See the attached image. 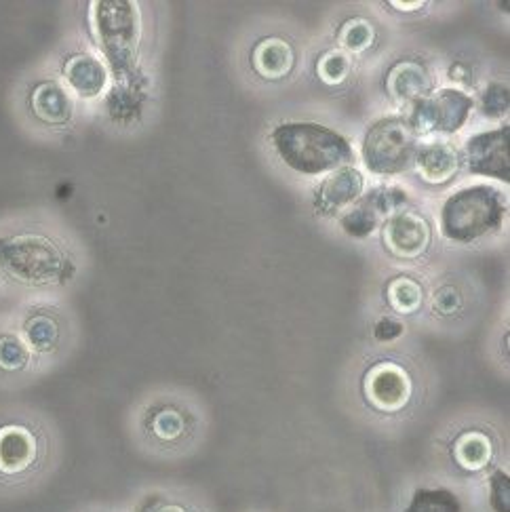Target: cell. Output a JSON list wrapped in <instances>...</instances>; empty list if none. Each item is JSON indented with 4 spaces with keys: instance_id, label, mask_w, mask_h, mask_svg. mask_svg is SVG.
Returning a JSON list of instances; mask_svg holds the SVG:
<instances>
[{
    "instance_id": "ac0fdd59",
    "label": "cell",
    "mask_w": 510,
    "mask_h": 512,
    "mask_svg": "<svg viewBox=\"0 0 510 512\" xmlns=\"http://www.w3.org/2000/svg\"><path fill=\"white\" fill-rule=\"evenodd\" d=\"M32 363V352L19 333H0V373L3 376H19Z\"/></svg>"
},
{
    "instance_id": "484cf974",
    "label": "cell",
    "mask_w": 510,
    "mask_h": 512,
    "mask_svg": "<svg viewBox=\"0 0 510 512\" xmlns=\"http://www.w3.org/2000/svg\"><path fill=\"white\" fill-rule=\"evenodd\" d=\"M348 70H350V62L342 51L327 53L317 66L319 76L323 78L327 85H340L344 78L348 76Z\"/></svg>"
},
{
    "instance_id": "4fadbf2b",
    "label": "cell",
    "mask_w": 510,
    "mask_h": 512,
    "mask_svg": "<svg viewBox=\"0 0 510 512\" xmlns=\"http://www.w3.org/2000/svg\"><path fill=\"white\" fill-rule=\"evenodd\" d=\"M32 112L47 125H66L72 116L70 95L57 83H41L30 97Z\"/></svg>"
},
{
    "instance_id": "83f0119b",
    "label": "cell",
    "mask_w": 510,
    "mask_h": 512,
    "mask_svg": "<svg viewBox=\"0 0 510 512\" xmlns=\"http://www.w3.org/2000/svg\"><path fill=\"white\" fill-rule=\"evenodd\" d=\"M481 108L485 116H502L508 112V89L504 85H489L483 93Z\"/></svg>"
},
{
    "instance_id": "6da1fadb",
    "label": "cell",
    "mask_w": 510,
    "mask_h": 512,
    "mask_svg": "<svg viewBox=\"0 0 510 512\" xmlns=\"http://www.w3.org/2000/svg\"><path fill=\"white\" fill-rule=\"evenodd\" d=\"M270 140L281 159L298 173L319 175L352 161L344 137L317 123H287L272 131Z\"/></svg>"
},
{
    "instance_id": "ffe728a7",
    "label": "cell",
    "mask_w": 510,
    "mask_h": 512,
    "mask_svg": "<svg viewBox=\"0 0 510 512\" xmlns=\"http://www.w3.org/2000/svg\"><path fill=\"white\" fill-rule=\"evenodd\" d=\"M405 512H462V506L449 489H416Z\"/></svg>"
},
{
    "instance_id": "5bb4252c",
    "label": "cell",
    "mask_w": 510,
    "mask_h": 512,
    "mask_svg": "<svg viewBox=\"0 0 510 512\" xmlns=\"http://www.w3.org/2000/svg\"><path fill=\"white\" fill-rule=\"evenodd\" d=\"M19 336H22L32 354H49L60 344L62 327L53 314L45 310H32L22 321Z\"/></svg>"
},
{
    "instance_id": "7c38bea8",
    "label": "cell",
    "mask_w": 510,
    "mask_h": 512,
    "mask_svg": "<svg viewBox=\"0 0 510 512\" xmlns=\"http://www.w3.org/2000/svg\"><path fill=\"white\" fill-rule=\"evenodd\" d=\"M386 87L392 100H397L399 104L418 102L430 91V76L424 66L416 62H399L390 70Z\"/></svg>"
},
{
    "instance_id": "7a4b0ae2",
    "label": "cell",
    "mask_w": 510,
    "mask_h": 512,
    "mask_svg": "<svg viewBox=\"0 0 510 512\" xmlns=\"http://www.w3.org/2000/svg\"><path fill=\"white\" fill-rule=\"evenodd\" d=\"M0 272L13 283L30 287L51 285L68 277L60 247L36 234L0 239Z\"/></svg>"
},
{
    "instance_id": "9a60e30c",
    "label": "cell",
    "mask_w": 510,
    "mask_h": 512,
    "mask_svg": "<svg viewBox=\"0 0 510 512\" xmlns=\"http://www.w3.org/2000/svg\"><path fill=\"white\" fill-rule=\"evenodd\" d=\"M416 163L426 182L443 184L458 171L460 156L449 144L435 142L418 148Z\"/></svg>"
},
{
    "instance_id": "9c48e42d",
    "label": "cell",
    "mask_w": 510,
    "mask_h": 512,
    "mask_svg": "<svg viewBox=\"0 0 510 512\" xmlns=\"http://www.w3.org/2000/svg\"><path fill=\"white\" fill-rule=\"evenodd\" d=\"M367 399L382 411H399L411 397L407 371L395 363H380L367 373Z\"/></svg>"
},
{
    "instance_id": "d4e9b609",
    "label": "cell",
    "mask_w": 510,
    "mask_h": 512,
    "mask_svg": "<svg viewBox=\"0 0 510 512\" xmlns=\"http://www.w3.org/2000/svg\"><path fill=\"white\" fill-rule=\"evenodd\" d=\"M340 41L352 53L365 51L371 45V41H374V28H371L365 19H352V22H348L340 30Z\"/></svg>"
},
{
    "instance_id": "3957f363",
    "label": "cell",
    "mask_w": 510,
    "mask_h": 512,
    "mask_svg": "<svg viewBox=\"0 0 510 512\" xmlns=\"http://www.w3.org/2000/svg\"><path fill=\"white\" fill-rule=\"evenodd\" d=\"M504 213V196L496 188H464L443 205L441 230L449 241L470 243L498 228L504 220Z\"/></svg>"
},
{
    "instance_id": "f1b7e54d",
    "label": "cell",
    "mask_w": 510,
    "mask_h": 512,
    "mask_svg": "<svg viewBox=\"0 0 510 512\" xmlns=\"http://www.w3.org/2000/svg\"><path fill=\"white\" fill-rule=\"evenodd\" d=\"M133 512H190V510L184 504L175 502L167 496L152 494V496H146L144 500L137 502Z\"/></svg>"
},
{
    "instance_id": "44dd1931",
    "label": "cell",
    "mask_w": 510,
    "mask_h": 512,
    "mask_svg": "<svg viewBox=\"0 0 510 512\" xmlns=\"http://www.w3.org/2000/svg\"><path fill=\"white\" fill-rule=\"evenodd\" d=\"M148 432L161 443H171V441H178L184 430H186V422H184V416L180 411H175L171 407H165V409H159L154 411L148 416Z\"/></svg>"
},
{
    "instance_id": "e0dca14e",
    "label": "cell",
    "mask_w": 510,
    "mask_h": 512,
    "mask_svg": "<svg viewBox=\"0 0 510 512\" xmlns=\"http://www.w3.org/2000/svg\"><path fill=\"white\" fill-rule=\"evenodd\" d=\"M253 66L266 78H281L293 66V51L281 38H268L255 47Z\"/></svg>"
},
{
    "instance_id": "4316f807",
    "label": "cell",
    "mask_w": 510,
    "mask_h": 512,
    "mask_svg": "<svg viewBox=\"0 0 510 512\" xmlns=\"http://www.w3.org/2000/svg\"><path fill=\"white\" fill-rule=\"evenodd\" d=\"M489 504H492L496 512L510 510V481L504 470H496L489 477Z\"/></svg>"
},
{
    "instance_id": "5b68a950",
    "label": "cell",
    "mask_w": 510,
    "mask_h": 512,
    "mask_svg": "<svg viewBox=\"0 0 510 512\" xmlns=\"http://www.w3.org/2000/svg\"><path fill=\"white\" fill-rule=\"evenodd\" d=\"M416 137L403 118H384L365 135V165L378 175H395L409 169L420 148Z\"/></svg>"
},
{
    "instance_id": "4dcf8cb0",
    "label": "cell",
    "mask_w": 510,
    "mask_h": 512,
    "mask_svg": "<svg viewBox=\"0 0 510 512\" xmlns=\"http://www.w3.org/2000/svg\"><path fill=\"white\" fill-rule=\"evenodd\" d=\"M401 333H403V325L399 321H395V319H382L376 325L374 336L380 342H390V340H397Z\"/></svg>"
},
{
    "instance_id": "d6a6232c",
    "label": "cell",
    "mask_w": 510,
    "mask_h": 512,
    "mask_svg": "<svg viewBox=\"0 0 510 512\" xmlns=\"http://www.w3.org/2000/svg\"><path fill=\"white\" fill-rule=\"evenodd\" d=\"M392 5H395L397 9H405V11H409V9H418V7H422V3H409V5H403V3H392Z\"/></svg>"
},
{
    "instance_id": "8992f818",
    "label": "cell",
    "mask_w": 510,
    "mask_h": 512,
    "mask_svg": "<svg viewBox=\"0 0 510 512\" xmlns=\"http://www.w3.org/2000/svg\"><path fill=\"white\" fill-rule=\"evenodd\" d=\"M95 28L114 70L125 72L140 38V15L131 3H97Z\"/></svg>"
},
{
    "instance_id": "30bf717a",
    "label": "cell",
    "mask_w": 510,
    "mask_h": 512,
    "mask_svg": "<svg viewBox=\"0 0 510 512\" xmlns=\"http://www.w3.org/2000/svg\"><path fill=\"white\" fill-rule=\"evenodd\" d=\"M384 241L388 249L399 258H418L430 243V228L424 218L411 211H399L388 218L384 228Z\"/></svg>"
},
{
    "instance_id": "2e32d148",
    "label": "cell",
    "mask_w": 510,
    "mask_h": 512,
    "mask_svg": "<svg viewBox=\"0 0 510 512\" xmlns=\"http://www.w3.org/2000/svg\"><path fill=\"white\" fill-rule=\"evenodd\" d=\"M66 78L70 87L83 97H95L100 95L106 87V68L100 62V59H95L91 55H76L72 57L70 62L64 68Z\"/></svg>"
},
{
    "instance_id": "f546056e",
    "label": "cell",
    "mask_w": 510,
    "mask_h": 512,
    "mask_svg": "<svg viewBox=\"0 0 510 512\" xmlns=\"http://www.w3.org/2000/svg\"><path fill=\"white\" fill-rule=\"evenodd\" d=\"M460 306H462L460 293L454 287H443L435 295V310H439L441 314H454L456 310H460Z\"/></svg>"
},
{
    "instance_id": "277c9868",
    "label": "cell",
    "mask_w": 510,
    "mask_h": 512,
    "mask_svg": "<svg viewBox=\"0 0 510 512\" xmlns=\"http://www.w3.org/2000/svg\"><path fill=\"white\" fill-rule=\"evenodd\" d=\"M43 439L22 420H0V491L24 487L43 464Z\"/></svg>"
},
{
    "instance_id": "7402d4cb",
    "label": "cell",
    "mask_w": 510,
    "mask_h": 512,
    "mask_svg": "<svg viewBox=\"0 0 510 512\" xmlns=\"http://www.w3.org/2000/svg\"><path fill=\"white\" fill-rule=\"evenodd\" d=\"M388 302L399 312H416L422 304V287L414 279H395L388 285Z\"/></svg>"
},
{
    "instance_id": "d6986e66",
    "label": "cell",
    "mask_w": 510,
    "mask_h": 512,
    "mask_svg": "<svg viewBox=\"0 0 510 512\" xmlns=\"http://www.w3.org/2000/svg\"><path fill=\"white\" fill-rule=\"evenodd\" d=\"M454 456L462 468L479 470L492 458V443L483 432H464L456 441Z\"/></svg>"
},
{
    "instance_id": "1f68e13d",
    "label": "cell",
    "mask_w": 510,
    "mask_h": 512,
    "mask_svg": "<svg viewBox=\"0 0 510 512\" xmlns=\"http://www.w3.org/2000/svg\"><path fill=\"white\" fill-rule=\"evenodd\" d=\"M464 74H466V70H464L462 66H454V68H451V74H449V76H451V78H458V81H462V78H466Z\"/></svg>"
},
{
    "instance_id": "52a82bcc",
    "label": "cell",
    "mask_w": 510,
    "mask_h": 512,
    "mask_svg": "<svg viewBox=\"0 0 510 512\" xmlns=\"http://www.w3.org/2000/svg\"><path fill=\"white\" fill-rule=\"evenodd\" d=\"M470 110H473V97L458 89H441L414 102L407 125L416 135L437 131L454 133L466 123Z\"/></svg>"
},
{
    "instance_id": "603a6c76",
    "label": "cell",
    "mask_w": 510,
    "mask_h": 512,
    "mask_svg": "<svg viewBox=\"0 0 510 512\" xmlns=\"http://www.w3.org/2000/svg\"><path fill=\"white\" fill-rule=\"evenodd\" d=\"M405 201H407V194L403 188H376L363 199V203L374 211L380 220L392 218V215L399 213Z\"/></svg>"
},
{
    "instance_id": "8fae6325",
    "label": "cell",
    "mask_w": 510,
    "mask_h": 512,
    "mask_svg": "<svg viewBox=\"0 0 510 512\" xmlns=\"http://www.w3.org/2000/svg\"><path fill=\"white\" fill-rule=\"evenodd\" d=\"M363 192V175L355 167L338 169L331 177L323 182L319 194H317V209L321 213H338L342 209H348L355 203Z\"/></svg>"
},
{
    "instance_id": "ba28073f",
    "label": "cell",
    "mask_w": 510,
    "mask_h": 512,
    "mask_svg": "<svg viewBox=\"0 0 510 512\" xmlns=\"http://www.w3.org/2000/svg\"><path fill=\"white\" fill-rule=\"evenodd\" d=\"M466 159L473 173L498 177L506 182L510 173L508 127L475 135L466 146Z\"/></svg>"
},
{
    "instance_id": "cb8c5ba5",
    "label": "cell",
    "mask_w": 510,
    "mask_h": 512,
    "mask_svg": "<svg viewBox=\"0 0 510 512\" xmlns=\"http://www.w3.org/2000/svg\"><path fill=\"white\" fill-rule=\"evenodd\" d=\"M380 218L378 215L371 211L363 201L352 207L344 218H342V228L350 234V236H357V239H363V236L374 232L380 226Z\"/></svg>"
}]
</instances>
